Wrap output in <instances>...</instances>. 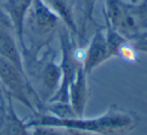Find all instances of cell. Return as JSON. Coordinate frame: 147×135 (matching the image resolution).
<instances>
[{
  "instance_id": "1",
  "label": "cell",
  "mask_w": 147,
  "mask_h": 135,
  "mask_svg": "<svg viewBox=\"0 0 147 135\" xmlns=\"http://www.w3.org/2000/svg\"><path fill=\"white\" fill-rule=\"evenodd\" d=\"M26 126H51V127L67 128L82 132H94L106 135L125 134L136 125V118L133 114L119 109L118 107L110 108L102 116L92 119L82 117L59 118L46 112L34 113L28 120H24Z\"/></svg>"
},
{
  "instance_id": "2",
  "label": "cell",
  "mask_w": 147,
  "mask_h": 135,
  "mask_svg": "<svg viewBox=\"0 0 147 135\" xmlns=\"http://www.w3.org/2000/svg\"><path fill=\"white\" fill-rule=\"evenodd\" d=\"M106 27L132 40L147 31V1L126 3L123 0H104Z\"/></svg>"
},
{
  "instance_id": "3",
  "label": "cell",
  "mask_w": 147,
  "mask_h": 135,
  "mask_svg": "<svg viewBox=\"0 0 147 135\" xmlns=\"http://www.w3.org/2000/svg\"><path fill=\"white\" fill-rule=\"evenodd\" d=\"M1 88L34 113L44 112L45 104L24 72L15 65L0 57Z\"/></svg>"
},
{
  "instance_id": "4",
  "label": "cell",
  "mask_w": 147,
  "mask_h": 135,
  "mask_svg": "<svg viewBox=\"0 0 147 135\" xmlns=\"http://www.w3.org/2000/svg\"><path fill=\"white\" fill-rule=\"evenodd\" d=\"M61 21L42 0H32L24 22V38L34 37L32 46H47L57 34Z\"/></svg>"
},
{
  "instance_id": "5",
  "label": "cell",
  "mask_w": 147,
  "mask_h": 135,
  "mask_svg": "<svg viewBox=\"0 0 147 135\" xmlns=\"http://www.w3.org/2000/svg\"><path fill=\"white\" fill-rule=\"evenodd\" d=\"M32 0H0V10L7 18L14 32L20 51L26 47L24 22Z\"/></svg>"
},
{
  "instance_id": "6",
  "label": "cell",
  "mask_w": 147,
  "mask_h": 135,
  "mask_svg": "<svg viewBox=\"0 0 147 135\" xmlns=\"http://www.w3.org/2000/svg\"><path fill=\"white\" fill-rule=\"evenodd\" d=\"M112 57L110 47L106 38L105 29H97L84 49L82 68L86 74L91 73L95 68Z\"/></svg>"
},
{
  "instance_id": "7",
  "label": "cell",
  "mask_w": 147,
  "mask_h": 135,
  "mask_svg": "<svg viewBox=\"0 0 147 135\" xmlns=\"http://www.w3.org/2000/svg\"><path fill=\"white\" fill-rule=\"evenodd\" d=\"M29 129L16 114L12 97L0 88V135H32Z\"/></svg>"
},
{
  "instance_id": "8",
  "label": "cell",
  "mask_w": 147,
  "mask_h": 135,
  "mask_svg": "<svg viewBox=\"0 0 147 135\" xmlns=\"http://www.w3.org/2000/svg\"><path fill=\"white\" fill-rule=\"evenodd\" d=\"M2 12V11H1ZM0 15V57L11 62L19 70L25 73L21 51L14 32L7 18L2 12Z\"/></svg>"
},
{
  "instance_id": "9",
  "label": "cell",
  "mask_w": 147,
  "mask_h": 135,
  "mask_svg": "<svg viewBox=\"0 0 147 135\" xmlns=\"http://www.w3.org/2000/svg\"><path fill=\"white\" fill-rule=\"evenodd\" d=\"M87 74L80 67L68 89V102L77 117H82L87 102Z\"/></svg>"
},
{
  "instance_id": "10",
  "label": "cell",
  "mask_w": 147,
  "mask_h": 135,
  "mask_svg": "<svg viewBox=\"0 0 147 135\" xmlns=\"http://www.w3.org/2000/svg\"><path fill=\"white\" fill-rule=\"evenodd\" d=\"M42 1L48 6L51 11L56 14L61 23L71 32L72 35L78 36V29L68 0H42Z\"/></svg>"
},
{
  "instance_id": "11",
  "label": "cell",
  "mask_w": 147,
  "mask_h": 135,
  "mask_svg": "<svg viewBox=\"0 0 147 135\" xmlns=\"http://www.w3.org/2000/svg\"><path fill=\"white\" fill-rule=\"evenodd\" d=\"M31 134L32 135H86V132L78 131L67 128L51 127V126H33Z\"/></svg>"
},
{
  "instance_id": "12",
  "label": "cell",
  "mask_w": 147,
  "mask_h": 135,
  "mask_svg": "<svg viewBox=\"0 0 147 135\" xmlns=\"http://www.w3.org/2000/svg\"><path fill=\"white\" fill-rule=\"evenodd\" d=\"M131 42L137 51L147 53V35L139 34L134 39H132Z\"/></svg>"
},
{
  "instance_id": "13",
  "label": "cell",
  "mask_w": 147,
  "mask_h": 135,
  "mask_svg": "<svg viewBox=\"0 0 147 135\" xmlns=\"http://www.w3.org/2000/svg\"><path fill=\"white\" fill-rule=\"evenodd\" d=\"M140 0H128V2H130V3H138V2H139Z\"/></svg>"
}]
</instances>
